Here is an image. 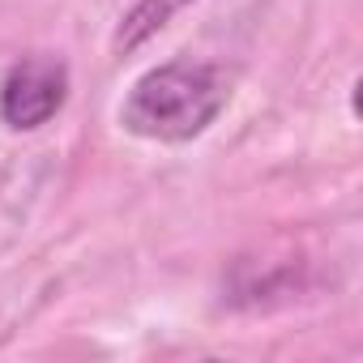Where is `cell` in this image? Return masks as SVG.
Segmentation results:
<instances>
[{"mask_svg":"<svg viewBox=\"0 0 363 363\" xmlns=\"http://www.w3.org/2000/svg\"><path fill=\"white\" fill-rule=\"evenodd\" d=\"M231 103V82L206 60H167L141 73L120 107V124L145 141H193Z\"/></svg>","mask_w":363,"mask_h":363,"instance_id":"1","label":"cell"},{"mask_svg":"<svg viewBox=\"0 0 363 363\" xmlns=\"http://www.w3.org/2000/svg\"><path fill=\"white\" fill-rule=\"evenodd\" d=\"M69 99V69L56 56H30L0 82V120L18 133L43 128Z\"/></svg>","mask_w":363,"mask_h":363,"instance_id":"2","label":"cell"},{"mask_svg":"<svg viewBox=\"0 0 363 363\" xmlns=\"http://www.w3.org/2000/svg\"><path fill=\"white\" fill-rule=\"evenodd\" d=\"M193 5V0H137V5L120 18V26H116V39H111V48L124 56V52H137L145 39H154L175 13H184Z\"/></svg>","mask_w":363,"mask_h":363,"instance_id":"3","label":"cell"}]
</instances>
